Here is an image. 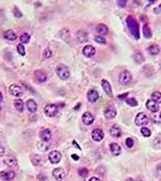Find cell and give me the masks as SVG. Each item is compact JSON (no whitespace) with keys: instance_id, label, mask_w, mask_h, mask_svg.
Returning a JSON list of instances; mask_svg holds the SVG:
<instances>
[{"instance_id":"33","label":"cell","mask_w":161,"mask_h":181,"mask_svg":"<svg viewBox=\"0 0 161 181\" xmlns=\"http://www.w3.org/2000/svg\"><path fill=\"white\" fill-rule=\"evenodd\" d=\"M20 40L21 43H23V44H27V43H28V42L30 41V36L27 33L22 34L20 36Z\"/></svg>"},{"instance_id":"4","label":"cell","mask_w":161,"mask_h":181,"mask_svg":"<svg viewBox=\"0 0 161 181\" xmlns=\"http://www.w3.org/2000/svg\"><path fill=\"white\" fill-rule=\"evenodd\" d=\"M132 80V75L128 71H124L119 75V82L121 84L126 85Z\"/></svg>"},{"instance_id":"13","label":"cell","mask_w":161,"mask_h":181,"mask_svg":"<svg viewBox=\"0 0 161 181\" xmlns=\"http://www.w3.org/2000/svg\"><path fill=\"white\" fill-rule=\"evenodd\" d=\"M92 138L96 142H100L104 137V133L101 129H95L92 132Z\"/></svg>"},{"instance_id":"48","label":"cell","mask_w":161,"mask_h":181,"mask_svg":"<svg viewBox=\"0 0 161 181\" xmlns=\"http://www.w3.org/2000/svg\"><path fill=\"white\" fill-rule=\"evenodd\" d=\"M89 181H101V180H99L98 178H96V177H92Z\"/></svg>"},{"instance_id":"31","label":"cell","mask_w":161,"mask_h":181,"mask_svg":"<svg viewBox=\"0 0 161 181\" xmlns=\"http://www.w3.org/2000/svg\"><path fill=\"white\" fill-rule=\"evenodd\" d=\"M152 99L157 103H161V93L159 91H155L152 94Z\"/></svg>"},{"instance_id":"26","label":"cell","mask_w":161,"mask_h":181,"mask_svg":"<svg viewBox=\"0 0 161 181\" xmlns=\"http://www.w3.org/2000/svg\"><path fill=\"white\" fill-rule=\"evenodd\" d=\"M14 106H15L16 109L18 111L22 112L24 111V102L21 99H16L14 100Z\"/></svg>"},{"instance_id":"8","label":"cell","mask_w":161,"mask_h":181,"mask_svg":"<svg viewBox=\"0 0 161 181\" xmlns=\"http://www.w3.org/2000/svg\"><path fill=\"white\" fill-rule=\"evenodd\" d=\"M117 114L116 109L113 106H109L106 108V110L104 111V115L106 119H112L116 117Z\"/></svg>"},{"instance_id":"35","label":"cell","mask_w":161,"mask_h":181,"mask_svg":"<svg viewBox=\"0 0 161 181\" xmlns=\"http://www.w3.org/2000/svg\"><path fill=\"white\" fill-rule=\"evenodd\" d=\"M79 176L81 177H82V178H86L89 175V171L85 168H80L79 170Z\"/></svg>"},{"instance_id":"7","label":"cell","mask_w":161,"mask_h":181,"mask_svg":"<svg viewBox=\"0 0 161 181\" xmlns=\"http://www.w3.org/2000/svg\"><path fill=\"white\" fill-rule=\"evenodd\" d=\"M49 160L52 164H57L59 163L62 158V155L59 151H52L49 154Z\"/></svg>"},{"instance_id":"9","label":"cell","mask_w":161,"mask_h":181,"mask_svg":"<svg viewBox=\"0 0 161 181\" xmlns=\"http://www.w3.org/2000/svg\"><path fill=\"white\" fill-rule=\"evenodd\" d=\"M146 106L147 107L148 110L150 111H152V113H156V112H158L160 108L159 103H157L152 99H148L146 101Z\"/></svg>"},{"instance_id":"21","label":"cell","mask_w":161,"mask_h":181,"mask_svg":"<svg viewBox=\"0 0 161 181\" xmlns=\"http://www.w3.org/2000/svg\"><path fill=\"white\" fill-rule=\"evenodd\" d=\"M40 137L42 139V140L44 141V142H48V141L51 139V137H52L51 132L48 129L42 130L40 133Z\"/></svg>"},{"instance_id":"2","label":"cell","mask_w":161,"mask_h":181,"mask_svg":"<svg viewBox=\"0 0 161 181\" xmlns=\"http://www.w3.org/2000/svg\"><path fill=\"white\" fill-rule=\"evenodd\" d=\"M56 72L58 77L62 80H66L70 77V71L67 67L64 64H59L56 68Z\"/></svg>"},{"instance_id":"27","label":"cell","mask_w":161,"mask_h":181,"mask_svg":"<svg viewBox=\"0 0 161 181\" xmlns=\"http://www.w3.org/2000/svg\"><path fill=\"white\" fill-rule=\"evenodd\" d=\"M143 34H144V36L147 39H150L152 38V31L151 29L150 28V27L148 26L147 24H145L144 26H143Z\"/></svg>"},{"instance_id":"29","label":"cell","mask_w":161,"mask_h":181,"mask_svg":"<svg viewBox=\"0 0 161 181\" xmlns=\"http://www.w3.org/2000/svg\"><path fill=\"white\" fill-rule=\"evenodd\" d=\"M5 163L7 166H8L9 167H12L14 168L17 166V162L16 158H8L5 160Z\"/></svg>"},{"instance_id":"32","label":"cell","mask_w":161,"mask_h":181,"mask_svg":"<svg viewBox=\"0 0 161 181\" xmlns=\"http://www.w3.org/2000/svg\"><path fill=\"white\" fill-rule=\"evenodd\" d=\"M153 146L157 149H161V135H159L153 140Z\"/></svg>"},{"instance_id":"39","label":"cell","mask_w":161,"mask_h":181,"mask_svg":"<svg viewBox=\"0 0 161 181\" xmlns=\"http://www.w3.org/2000/svg\"><path fill=\"white\" fill-rule=\"evenodd\" d=\"M126 144L129 148H131L134 146V140L131 137H128L126 140Z\"/></svg>"},{"instance_id":"25","label":"cell","mask_w":161,"mask_h":181,"mask_svg":"<svg viewBox=\"0 0 161 181\" xmlns=\"http://www.w3.org/2000/svg\"><path fill=\"white\" fill-rule=\"evenodd\" d=\"M110 134L114 137H119L121 135V129L117 125H113L109 130Z\"/></svg>"},{"instance_id":"42","label":"cell","mask_w":161,"mask_h":181,"mask_svg":"<svg viewBox=\"0 0 161 181\" xmlns=\"http://www.w3.org/2000/svg\"><path fill=\"white\" fill-rule=\"evenodd\" d=\"M38 145H40V147H38L40 150H43L42 149H44V151L48 150V147H46V144L43 143V142H40V143H38Z\"/></svg>"},{"instance_id":"19","label":"cell","mask_w":161,"mask_h":181,"mask_svg":"<svg viewBox=\"0 0 161 181\" xmlns=\"http://www.w3.org/2000/svg\"><path fill=\"white\" fill-rule=\"evenodd\" d=\"M0 176H1V178L2 180L6 181H10L13 179L14 177H15V172L13 171H3L0 173Z\"/></svg>"},{"instance_id":"16","label":"cell","mask_w":161,"mask_h":181,"mask_svg":"<svg viewBox=\"0 0 161 181\" xmlns=\"http://www.w3.org/2000/svg\"><path fill=\"white\" fill-rule=\"evenodd\" d=\"M99 99V93L94 89L89 90L87 93V99L89 102L95 103Z\"/></svg>"},{"instance_id":"24","label":"cell","mask_w":161,"mask_h":181,"mask_svg":"<svg viewBox=\"0 0 161 181\" xmlns=\"http://www.w3.org/2000/svg\"><path fill=\"white\" fill-rule=\"evenodd\" d=\"M3 36H4V38L6 39L11 41H13L17 39L16 34L12 30H8L4 32V34H3Z\"/></svg>"},{"instance_id":"18","label":"cell","mask_w":161,"mask_h":181,"mask_svg":"<svg viewBox=\"0 0 161 181\" xmlns=\"http://www.w3.org/2000/svg\"><path fill=\"white\" fill-rule=\"evenodd\" d=\"M95 30L98 34L103 36L107 35V34H108V32H109L108 28H107V26L105 24H99L98 25H97Z\"/></svg>"},{"instance_id":"47","label":"cell","mask_w":161,"mask_h":181,"mask_svg":"<svg viewBox=\"0 0 161 181\" xmlns=\"http://www.w3.org/2000/svg\"><path fill=\"white\" fill-rule=\"evenodd\" d=\"M71 157H72L73 158V160H78L79 159V157L76 154H73L72 156H71Z\"/></svg>"},{"instance_id":"15","label":"cell","mask_w":161,"mask_h":181,"mask_svg":"<svg viewBox=\"0 0 161 181\" xmlns=\"http://www.w3.org/2000/svg\"><path fill=\"white\" fill-rule=\"evenodd\" d=\"M83 53L85 56L92 57L95 54V48L92 45H86L83 50Z\"/></svg>"},{"instance_id":"12","label":"cell","mask_w":161,"mask_h":181,"mask_svg":"<svg viewBox=\"0 0 161 181\" xmlns=\"http://www.w3.org/2000/svg\"><path fill=\"white\" fill-rule=\"evenodd\" d=\"M95 117L90 112H85L82 115V121H83V124L87 125H89L93 124V122L94 121Z\"/></svg>"},{"instance_id":"28","label":"cell","mask_w":161,"mask_h":181,"mask_svg":"<svg viewBox=\"0 0 161 181\" xmlns=\"http://www.w3.org/2000/svg\"><path fill=\"white\" fill-rule=\"evenodd\" d=\"M148 51L152 55H156L160 52V48L158 45L152 44L148 48Z\"/></svg>"},{"instance_id":"46","label":"cell","mask_w":161,"mask_h":181,"mask_svg":"<svg viewBox=\"0 0 161 181\" xmlns=\"http://www.w3.org/2000/svg\"><path fill=\"white\" fill-rule=\"evenodd\" d=\"M5 152L4 148H3L2 146H0V156H3V154Z\"/></svg>"},{"instance_id":"50","label":"cell","mask_w":161,"mask_h":181,"mask_svg":"<svg viewBox=\"0 0 161 181\" xmlns=\"http://www.w3.org/2000/svg\"><path fill=\"white\" fill-rule=\"evenodd\" d=\"M126 181H135L134 179H131V178H129V179H128L127 180H126Z\"/></svg>"},{"instance_id":"30","label":"cell","mask_w":161,"mask_h":181,"mask_svg":"<svg viewBox=\"0 0 161 181\" xmlns=\"http://www.w3.org/2000/svg\"><path fill=\"white\" fill-rule=\"evenodd\" d=\"M134 60L138 64H141L143 62H144L145 59L144 56L142 55V54L141 53V52H138L134 54Z\"/></svg>"},{"instance_id":"5","label":"cell","mask_w":161,"mask_h":181,"mask_svg":"<svg viewBox=\"0 0 161 181\" xmlns=\"http://www.w3.org/2000/svg\"><path fill=\"white\" fill-rule=\"evenodd\" d=\"M148 118L144 113L141 112V113L138 114L136 117L135 118V124L138 126L145 125L148 124Z\"/></svg>"},{"instance_id":"44","label":"cell","mask_w":161,"mask_h":181,"mask_svg":"<svg viewBox=\"0 0 161 181\" xmlns=\"http://www.w3.org/2000/svg\"><path fill=\"white\" fill-rule=\"evenodd\" d=\"M14 15L17 17H21V16H22V14H21V13L20 12V10L17 9L14 10Z\"/></svg>"},{"instance_id":"49","label":"cell","mask_w":161,"mask_h":181,"mask_svg":"<svg viewBox=\"0 0 161 181\" xmlns=\"http://www.w3.org/2000/svg\"><path fill=\"white\" fill-rule=\"evenodd\" d=\"M3 95H2V93L0 92V103L2 102V101H3Z\"/></svg>"},{"instance_id":"23","label":"cell","mask_w":161,"mask_h":181,"mask_svg":"<svg viewBox=\"0 0 161 181\" xmlns=\"http://www.w3.org/2000/svg\"><path fill=\"white\" fill-rule=\"evenodd\" d=\"M76 38L77 39V40H79L81 43H83L87 40L88 36H87V34L86 33L85 31L79 30L77 32Z\"/></svg>"},{"instance_id":"6","label":"cell","mask_w":161,"mask_h":181,"mask_svg":"<svg viewBox=\"0 0 161 181\" xmlns=\"http://www.w3.org/2000/svg\"><path fill=\"white\" fill-rule=\"evenodd\" d=\"M10 93L11 95L15 97H20L23 94V89L20 86L16 84H12L10 86L9 88Z\"/></svg>"},{"instance_id":"3","label":"cell","mask_w":161,"mask_h":181,"mask_svg":"<svg viewBox=\"0 0 161 181\" xmlns=\"http://www.w3.org/2000/svg\"><path fill=\"white\" fill-rule=\"evenodd\" d=\"M44 111L48 117H55L59 113V107L55 104H49L44 107Z\"/></svg>"},{"instance_id":"14","label":"cell","mask_w":161,"mask_h":181,"mask_svg":"<svg viewBox=\"0 0 161 181\" xmlns=\"http://www.w3.org/2000/svg\"><path fill=\"white\" fill-rule=\"evenodd\" d=\"M102 86L107 95H109V97L113 96L112 87H111V85L109 83V81H107V80H105V79H103V80L102 81Z\"/></svg>"},{"instance_id":"40","label":"cell","mask_w":161,"mask_h":181,"mask_svg":"<svg viewBox=\"0 0 161 181\" xmlns=\"http://www.w3.org/2000/svg\"><path fill=\"white\" fill-rule=\"evenodd\" d=\"M117 3L121 8H125L127 4V1L126 0H119V1H117Z\"/></svg>"},{"instance_id":"41","label":"cell","mask_w":161,"mask_h":181,"mask_svg":"<svg viewBox=\"0 0 161 181\" xmlns=\"http://www.w3.org/2000/svg\"><path fill=\"white\" fill-rule=\"evenodd\" d=\"M44 56L46 58H47V59H49V58L52 56V51L49 48H46L44 50Z\"/></svg>"},{"instance_id":"11","label":"cell","mask_w":161,"mask_h":181,"mask_svg":"<svg viewBox=\"0 0 161 181\" xmlns=\"http://www.w3.org/2000/svg\"><path fill=\"white\" fill-rule=\"evenodd\" d=\"M36 79L39 83H44L47 80V74L43 70H37L34 72Z\"/></svg>"},{"instance_id":"22","label":"cell","mask_w":161,"mask_h":181,"mask_svg":"<svg viewBox=\"0 0 161 181\" xmlns=\"http://www.w3.org/2000/svg\"><path fill=\"white\" fill-rule=\"evenodd\" d=\"M31 161L34 166H42L44 163L43 158L38 154H34L31 156Z\"/></svg>"},{"instance_id":"45","label":"cell","mask_w":161,"mask_h":181,"mask_svg":"<svg viewBox=\"0 0 161 181\" xmlns=\"http://www.w3.org/2000/svg\"><path fill=\"white\" fill-rule=\"evenodd\" d=\"M127 95H128V93L122 94V95H118V98H120L121 100L124 99H126V97H127Z\"/></svg>"},{"instance_id":"20","label":"cell","mask_w":161,"mask_h":181,"mask_svg":"<svg viewBox=\"0 0 161 181\" xmlns=\"http://www.w3.org/2000/svg\"><path fill=\"white\" fill-rule=\"evenodd\" d=\"M110 151L113 156H118L121 154V149L120 145L117 143H112L109 145Z\"/></svg>"},{"instance_id":"37","label":"cell","mask_w":161,"mask_h":181,"mask_svg":"<svg viewBox=\"0 0 161 181\" xmlns=\"http://www.w3.org/2000/svg\"><path fill=\"white\" fill-rule=\"evenodd\" d=\"M140 132L142 136L144 137H150L151 136V132H150V130L147 128H145V127L141 128Z\"/></svg>"},{"instance_id":"52","label":"cell","mask_w":161,"mask_h":181,"mask_svg":"<svg viewBox=\"0 0 161 181\" xmlns=\"http://www.w3.org/2000/svg\"><path fill=\"white\" fill-rule=\"evenodd\" d=\"M160 117H161V114H160Z\"/></svg>"},{"instance_id":"10","label":"cell","mask_w":161,"mask_h":181,"mask_svg":"<svg viewBox=\"0 0 161 181\" xmlns=\"http://www.w3.org/2000/svg\"><path fill=\"white\" fill-rule=\"evenodd\" d=\"M52 175L57 181H62L65 178V172L61 168H55L52 172Z\"/></svg>"},{"instance_id":"38","label":"cell","mask_w":161,"mask_h":181,"mask_svg":"<svg viewBox=\"0 0 161 181\" xmlns=\"http://www.w3.org/2000/svg\"><path fill=\"white\" fill-rule=\"evenodd\" d=\"M17 50L18 53L21 56H24L26 54V52H25V48L22 44H19L17 46Z\"/></svg>"},{"instance_id":"1","label":"cell","mask_w":161,"mask_h":181,"mask_svg":"<svg viewBox=\"0 0 161 181\" xmlns=\"http://www.w3.org/2000/svg\"><path fill=\"white\" fill-rule=\"evenodd\" d=\"M126 24L131 34L136 40L140 38V26L136 20L132 16H128L126 18Z\"/></svg>"},{"instance_id":"51","label":"cell","mask_w":161,"mask_h":181,"mask_svg":"<svg viewBox=\"0 0 161 181\" xmlns=\"http://www.w3.org/2000/svg\"><path fill=\"white\" fill-rule=\"evenodd\" d=\"M159 8H160V10H161V4H160V6H159Z\"/></svg>"},{"instance_id":"43","label":"cell","mask_w":161,"mask_h":181,"mask_svg":"<svg viewBox=\"0 0 161 181\" xmlns=\"http://www.w3.org/2000/svg\"><path fill=\"white\" fill-rule=\"evenodd\" d=\"M38 178L40 181H48L47 177H46L45 175H39Z\"/></svg>"},{"instance_id":"36","label":"cell","mask_w":161,"mask_h":181,"mask_svg":"<svg viewBox=\"0 0 161 181\" xmlns=\"http://www.w3.org/2000/svg\"><path fill=\"white\" fill-rule=\"evenodd\" d=\"M95 41L96 42L99 43V44H107V40L106 39L101 36H97L95 38Z\"/></svg>"},{"instance_id":"17","label":"cell","mask_w":161,"mask_h":181,"mask_svg":"<svg viewBox=\"0 0 161 181\" xmlns=\"http://www.w3.org/2000/svg\"><path fill=\"white\" fill-rule=\"evenodd\" d=\"M26 107L28 110L30 111L31 113H35L37 110L38 105L34 99H30L26 101Z\"/></svg>"},{"instance_id":"34","label":"cell","mask_w":161,"mask_h":181,"mask_svg":"<svg viewBox=\"0 0 161 181\" xmlns=\"http://www.w3.org/2000/svg\"><path fill=\"white\" fill-rule=\"evenodd\" d=\"M126 102L128 105H129V106L131 107H136L137 106L138 104L137 100L134 98V97H131V98L126 99Z\"/></svg>"}]
</instances>
